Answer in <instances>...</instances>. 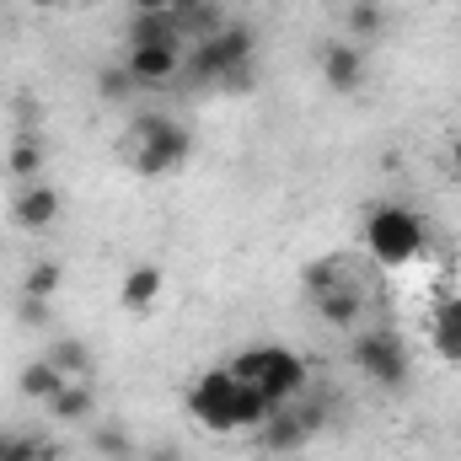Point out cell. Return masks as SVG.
Wrapping results in <instances>:
<instances>
[{"mask_svg":"<svg viewBox=\"0 0 461 461\" xmlns=\"http://www.w3.org/2000/svg\"><path fill=\"white\" fill-rule=\"evenodd\" d=\"M295 413H301V424H306V435H317V429L328 424V413H322V402H295Z\"/></svg>","mask_w":461,"mask_h":461,"instance_id":"obj_30","label":"cell"},{"mask_svg":"<svg viewBox=\"0 0 461 461\" xmlns=\"http://www.w3.org/2000/svg\"><path fill=\"white\" fill-rule=\"evenodd\" d=\"M268 354H274V344H252V348H236L226 359V370L236 375V381H258L263 370H268Z\"/></svg>","mask_w":461,"mask_h":461,"instance_id":"obj_24","label":"cell"},{"mask_svg":"<svg viewBox=\"0 0 461 461\" xmlns=\"http://www.w3.org/2000/svg\"><path fill=\"white\" fill-rule=\"evenodd\" d=\"M263 435V451H274V456H290V451H301L312 435H306V424H301V413H295V402H285V408H274L268 413V424L258 429Z\"/></svg>","mask_w":461,"mask_h":461,"instance_id":"obj_10","label":"cell"},{"mask_svg":"<svg viewBox=\"0 0 461 461\" xmlns=\"http://www.w3.org/2000/svg\"><path fill=\"white\" fill-rule=\"evenodd\" d=\"M215 49H221V65H226V70L252 65V59H258V32H252L247 22H226V27L215 32Z\"/></svg>","mask_w":461,"mask_h":461,"instance_id":"obj_16","label":"cell"},{"mask_svg":"<svg viewBox=\"0 0 461 461\" xmlns=\"http://www.w3.org/2000/svg\"><path fill=\"white\" fill-rule=\"evenodd\" d=\"M59 290H65V263H54V258L32 263V268L22 274V295H38V301H59Z\"/></svg>","mask_w":461,"mask_h":461,"instance_id":"obj_17","label":"cell"},{"mask_svg":"<svg viewBox=\"0 0 461 461\" xmlns=\"http://www.w3.org/2000/svg\"><path fill=\"white\" fill-rule=\"evenodd\" d=\"M188 156H194V134H188L177 118H167V113H140L134 118V156H129V167H134L140 177H167V172H177Z\"/></svg>","mask_w":461,"mask_h":461,"instance_id":"obj_1","label":"cell"},{"mask_svg":"<svg viewBox=\"0 0 461 461\" xmlns=\"http://www.w3.org/2000/svg\"><path fill=\"white\" fill-rule=\"evenodd\" d=\"M134 92H140V86H134V76H129L123 59H113V65L97 70V97H103V103H129Z\"/></svg>","mask_w":461,"mask_h":461,"instance_id":"obj_23","label":"cell"},{"mask_svg":"<svg viewBox=\"0 0 461 461\" xmlns=\"http://www.w3.org/2000/svg\"><path fill=\"white\" fill-rule=\"evenodd\" d=\"M306 359L295 354V348H279L274 344V354H268V370L258 375V386H263V397L274 402V408H285V402H295L301 392H306Z\"/></svg>","mask_w":461,"mask_h":461,"instance_id":"obj_6","label":"cell"},{"mask_svg":"<svg viewBox=\"0 0 461 461\" xmlns=\"http://www.w3.org/2000/svg\"><path fill=\"white\" fill-rule=\"evenodd\" d=\"M252 65H258V59H252ZM252 65L226 70V76H221V86H226V92H252V81H258V70H252Z\"/></svg>","mask_w":461,"mask_h":461,"instance_id":"obj_29","label":"cell"},{"mask_svg":"<svg viewBox=\"0 0 461 461\" xmlns=\"http://www.w3.org/2000/svg\"><path fill=\"white\" fill-rule=\"evenodd\" d=\"M16 386H22V397H32V402H49V397L65 386V375H59L49 359H32V365L22 370V381H16Z\"/></svg>","mask_w":461,"mask_h":461,"instance_id":"obj_22","label":"cell"},{"mask_svg":"<svg viewBox=\"0 0 461 461\" xmlns=\"http://www.w3.org/2000/svg\"><path fill=\"white\" fill-rule=\"evenodd\" d=\"M43 161H49V156H43V140L27 134V129L5 145V172L16 177V188H22V183H43Z\"/></svg>","mask_w":461,"mask_h":461,"instance_id":"obj_12","label":"cell"},{"mask_svg":"<svg viewBox=\"0 0 461 461\" xmlns=\"http://www.w3.org/2000/svg\"><path fill=\"white\" fill-rule=\"evenodd\" d=\"M43 359H49L65 381H92V344H86V339H54Z\"/></svg>","mask_w":461,"mask_h":461,"instance_id":"obj_15","label":"cell"},{"mask_svg":"<svg viewBox=\"0 0 461 461\" xmlns=\"http://www.w3.org/2000/svg\"><path fill=\"white\" fill-rule=\"evenodd\" d=\"M59 215H65V199H59V188H49V183H22L16 199H11V221L22 230H49Z\"/></svg>","mask_w":461,"mask_h":461,"instance_id":"obj_7","label":"cell"},{"mask_svg":"<svg viewBox=\"0 0 461 461\" xmlns=\"http://www.w3.org/2000/svg\"><path fill=\"white\" fill-rule=\"evenodd\" d=\"M183 43H140V49H129V76H134V86H172L177 76H183Z\"/></svg>","mask_w":461,"mask_h":461,"instance_id":"obj_5","label":"cell"},{"mask_svg":"<svg viewBox=\"0 0 461 461\" xmlns=\"http://www.w3.org/2000/svg\"><path fill=\"white\" fill-rule=\"evenodd\" d=\"M451 167H456V172H461V134H456V140H451Z\"/></svg>","mask_w":461,"mask_h":461,"instance_id":"obj_34","label":"cell"},{"mask_svg":"<svg viewBox=\"0 0 461 461\" xmlns=\"http://www.w3.org/2000/svg\"><path fill=\"white\" fill-rule=\"evenodd\" d=\"M354 365L386 392L408 381V354H402V344L392 333H354Z\"/></svg>","mask_w":461,"mask_h":461,"instance_id":"obj_3","label":"cell"},{"mask_svg":"<svg viewBox=\"0 0 461 461\" xmlns=\"http://www.w3.org/2000/svg\"><path fill=\"white\" fill-rule=\"evenodd\" d=\"M161 285H167V274H161L156 263H134V268L123 274V285H118V306H123L129 317H150V306L161 301Z\"/></svg>","mask_w":461,"mask_h":461,"instance_id":"obj_9","label":"cell"},{"mask_svg":"<svg viewBox=\"0 0 461 461\" xmlns=\"http://www.w3.org/2000/svg\"><path fill=\"white\" fill-rule=\"evenodd\" d=\"M92 451L103 461H123V456H134V440L123 435V429H97V440H92Z\"/></svg>","mask_w":461,"mask_h":461,"instance_id":"obj_26","label":"cell"},{"mask_svg":"<svg viewBox=\"0 0 461 461\" xmlns=\"http://www.w3.org/2000/svg\"><path fill=\"white\" fill-rule=\"evenodd\" d=\"M435 348L446 359H461V295L440 301V312H435Z\"/></svg>","mask_w":461,"mask_h":461,"instance_id":"obj_18","label":"cell"},{"mask_svg":"<svg viewBox=\"0 0 461 461\" xmlns=\"http://www.w3.org/2000/svg\"><path fill=\"white\" fill-rule=\"evenodd\" d=\"M16 317H22L27 328H49V317H54V301H38V295H22V301H16Z\"/></svg>","mask_w":461,"mask_h":461,"instance_id":"obj_28","label":"cell"},{"mask_svg":"<svg viewBox=\"0 0 461 461\" xmlns=\"http://www.w3.org/2000/svg\"><path fill=\"white\" fill-rule=\"evenodd\" d=\"M38 435H11V429H0V461H38Z\"/></svg>","mask_w":461,"mask_h":461,"instance_id":"obj_25","label":"cell"},{"mask_svg":"<svg viewBox=\"0 0 461 461\" xmlns=\"http://www.w3.org/2000/svg\"><path fill=\"white\" fill-rule=\"evenodd\" d=\"M333 285H344V274H339V263H333V258L306 268V290H312V295H322V290H333Z\"/></svg>","mask_w":461,"mask_h":461,"instance_id":"obj_27","label":"cell"},{"mask_svg":"<svg viewBox=\"0 0 461 461\" xmlns=\"http://www.w3.org/2000/svg\"><path fill=\"white\" fill-rule=\"evenodd\" d=\"M43 408H49V419H59V424H81V419H92L97 392H92V381H65Z\"/></svg>","mask_w":461,"mask_h":461,"instance_id":"obj_13","label":"cell"},{"mask_svg":"<svg viewBox=\"0 0 461 461\" xmlns=\"http://www.w3.org/2000/svg\"><path fill=\"white\" fill-rule=\"evenodd\" d=\"M230 397H236V375H230L226 365H215L210 375H199L194 381V392H188V413L199 419V424H210V429H230Z\"/></svg>","mask_w":461,"mask_h":461,"instance_id":"obj_4","label":"cell"},{"mask_svg":"<svg viewBox=\"0 0 461 461\" xmlns=\"http://www.w3.org/2000/svg\"><path fill=\"white\" fill-rule=\"evenodd\" d=\"M317 301V317L328 322V328H354L359 317H365V295H359V285H333V290H322V295H312Z\"/></svg>","mask_w":461,"mask_h":461,"instance_id":"obj_11","label":"cell"},{"mask_svg":"<svg viewBox=\"0 0 461 461\" xmlns=\"http://www.w3.org/2000/svg\"><path fill=\"white\" fill-rule=\"evenodd\" d=\"M344 27H348V43H359V49H365V43L386 27V11H381L375 0H354V5H348V16H344Z\"/></svg>","mask_w":461,"mask_h":461,"instance_id":"obj_20","label":"cell"},{"mask_svg":"<svg viewBox=\"0 0 461 461\" xmlns=\"http://www.w3.org/2000/svg\"><path fill=\"white\" fill-rule=\"evenodd\" d=\"M424 241H429L424 221H419L413 210H402V204H381V210L365 215V247H370L375 263H386V268L413 263V258L424 252Z\"/></svg>","mask_w":461,"mask_h":461,"instance_id":"obj_2","label":"cell"},{"mask_svg":"<svg viewBox=\"0 0 461 461\" xmlns=\"http://www.w3.org/2000/svg\"><path fill=\"white\" fill-rule=\"evenodd\" d=\"M134 5V16H172L177 11V0H129Z\"/></svg>","mask_w":461,"mask_h":461,"instance_id":"obj_31","label":"cell"},{"mask_svg":"<svg viewBox=\"0 0 461 461\" xmlns=\"http://www.w3.org/2000/svg\"><path fill=\"white\" fill-rule=\"evenodd\" d=\"M27 5H32V11H59L65 0H27Z\"/></svg>","mask_w":461,"mask_h":461,"instance_id":"obj_33","label":"cell"},{"mask_svg":"<svg viewBox=\"0 0 461 461\" xmlns=\"http://www.w3.org/2000/svg\"><path fill=\"white\" fill-rule=\"evenodd\" d=\"M140 43H183V32L172 16H129V49Z\"/></svg>","mask_w":461,"mask_h":461,"instance_id":"obj_21","label":"cell"},{"mask_svg":"<svg viewBox=\"0 0 461 461\" xmlns=\"http://www.w3.org/2000/svg\"><path fill=\"white\" fill-rule=\"evenodd\" d=\"M322 81L339 92V97H348V92H359L365 86V49L359 43H328L322 49Z\"/></svg>","mask_w":461,"mask_h":461,"instance_id":"obj_8","label":"cell"},{"mask_svg":"<svg viewBox=\"0 0 461 461\" xmlns=\"http://www.w3.org/2000/svg\"><path fill=\"white\" fill-rule=\"evenodd\" d=\"M123 461H140V456H123Z\"/></svg>","mask_w":461,"mask_h":461,"instance_id":"obj_35","label":"cell"},{"mask_svg":"<svg viewBox=\"0 0 461 461\" xmlns=\"http://www.w3.org/2000/svg\"><path fill=\"white\" fill-rule=\"evenodd\" d=\"M274 413V402L263 397L258 381H236V397H230V429H263Z\"/></svg>","mask_w":461,"mask_h":461,"instance_id":"obj_14","label":"cell"},{"mask_svg":"<svg viewBox=\"0 0 461 461\" xmlns=\"http://www.w3.org/2000/svg\"><path fill=\"white\" fill-rule=\"evenodd\" d=\"M140 461H183V451L161 440V446H145V456H140Z\"/></svg>","mask_w":461,"mask_h":461,"instance_id":"obj_32","label":"cell"},{"mask_svg":"<svg viewBox=\"0 0 461 461\" xmlns=\"http://www.w3.org/2000/svg\"><path fill=\"white\" fill-rule=\"evenodd\" d=\"M183 70H188V81H199V86L221 81V76H226V65H221V49H215V38H199V43L188 49V59H183Z\"/></svg>","mask_w":461,"mask_h":461,"instance_id":"obj_19","label":"cell"}]
</instances>
